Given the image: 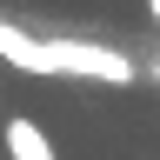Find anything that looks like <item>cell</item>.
Wrapping results in <instances>:
<instances>
[{"label": "cell", "instance_id": "obj_1", "mask_svg": "<svg viewBox=\"0 0 160 160\" xmlns=\"http://www.w3.org/2000/svg\"><path fill=\"white\" fill-rule=\"evenodd\" d=\"M0 60L20 73H80V80H113L127 87L133 80V60L113 53V47H93V40H33L0 20Z\"/></svg>", "mask_w": 160, "mask_h": 160}, {"label": "cell", "instance_id": "obj_2", "mask_svg": "<svg viewBox=\"0 0 160 160\" xmlns=\"http://www.w3.org/2000/svg\"><path fill=\"white\" fill-rule=\"evenodd\" d=\"M7 153L13 160H53V140L33 127V120H7Z\"/></svg>", "mask_w": 160, "mask_h": 160}, {"label": "cell", "instance_id": "obj_3", "mask_svg": "<svg viewBox=\"0 0 160 160\" xmlns=\"http://www.w3.org/2000/svg\"><path fill=\"white\" fill-rule=\"evenodd\" d=\"M147 7H153V20H160V0H147Z\"/></svg>", "mask_w": 160, "mask_h": 160}, {"label": "cell", "instance_id": "obj_4", "mask_svg": "<svg viewBox=\"0 0 160 160\" xmlns=\"http://www.w3.org/2000/svg\"><path fill=\"white\" fill-rule=\"evenodd\" d=\"M153 73H160V67H153Z\"/></svg>", "mask_w": 160, "mask_h": 160}]
</instances>
